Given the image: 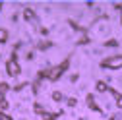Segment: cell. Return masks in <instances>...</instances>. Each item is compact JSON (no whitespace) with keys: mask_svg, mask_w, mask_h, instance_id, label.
Returning <instances> with one entry per match:
<instances>
[{"mask_svg":"<svg viewBox=\"0 0 122 120\" xmlns=\"http://www.w3.org/2000/svg\"><path fill=\"white\" fill-rule=\"evenodd\" d=\"M8 72L12 74V76H16V74L20 72V68H18V64H16V60H10V62H8Z\"/></svg>","mask_w":122,"mask_h":120,"instance_id":"7a4b0ae2","label":"cell"},{"mask_svg":"<svg viewBox=\"0 0 122 120\" xmlns=\"http://www.w3.org/2000/svg\"><path fill=\"white\" fill-rule=\"evenodd\" d=\"M6 37H8V33L4 31V29H0V43H2V41H6Z\"/></svg>","mask_w":122,"mask_h":120,"instance_id":"3957f363","label":"cell"},{"mask_svg":"<svg viewBox=\"0 0 122 120\" xmlns=\"http://www.w3.org/2000/svg\"><path fill=\"white\" fill-rule=\"evenodd\" d=\"M103 66L105 68H122V56H112V58L103 60Z\"/></svg>","mask_w":122,"mask_h":120,"instance_id":"6da1fadb","label":"cell"},{"mask_svg":"<svg viewBox=\"0 0 122 120\" xmlns=\"http://www.w3.org/2000/svg\"><path fill=\"white\" fill-rule=\"evenodd\" d=\"M105 89H107V85H105L103 81H99V83H97V91H105Z\"/></svg>","mask_w":122,"mask_h":120,"instance_id":"277c9868","label":"cell"}]
</instances>
